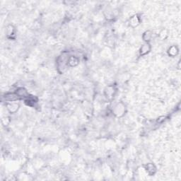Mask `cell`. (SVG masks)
<instances>
[{
    "mask_svg": "<svg viewBox=\"0 0 181 181\" xmlns=\"http://www.w3.org/2000/svg\"><path fill=\"white\" fill-rule=\"evenodd\" d=\"M125 113V106L122 103L117 104L113 109V113L118 118H120L124 115Z\"/></svg>",
    "mask_w": 181,
    "mask_h": 181,
    "instance_id": "1",
    "label": "cell"
},
{
    "mask_svg": "<svg viewBox=\"0 0 181 181\" xmlns=\"http://www.w3.org/2000/svg\"><path fill=\"white\" fill-rule=\"evenodd\" d=\"M19 104L16 103V101L9 102L7 104V108L10 113H16L19 109Z\"/></svg>",
    "mask_w": 181,
    "mask_h": 181,
    "instance_id": "2",
    "label": "cell"
},
{
    "mask_svg": "<svg viewBox=\"0 0 181 181\" xmlns=\"http://www.w3.org/2000/svg\"><path fill=\"white\" fill-rule=\"evenodd\" d=\"M115 92V90L113 86H108L107 88L105 89V95L106 98L109 100L112 99V98L114 97Z\"/></svg>",
    "mask_w": 181,
    "mask_h": 181,
    "instance_id": "3",
    "label": "cell"
},
{
    "mask_svg": "<svg viewBox=\"0 0 181 181\" xmlns=\"http://www.w3.org/2000/svg\"><path fill=\"white\" fill-rule=\"evenodd\" d=\"M15 93L18 95L19 98H25L26 99V98H27L29 96V94L27 90L25 89L24 88H23V87L18 88Z\"/></svg>",
    "mask_w": 181,
    "mask_h": 181,
    "instance_id": "4",
    "label": "cell"
},
{
    "mask_svg": "<svg viewBox=\"0 0 181 181\" xmlns=\"http://www.w3.org/2000/svg\"><path fill=\"white\" fill-rule=\"evenodd\" d=\"M140 23V18L138 15H134L133 16L129 18V25L132 26V28H135Z\"/></svg>",
    "mask_w": 181,
    "mask_h": 181,
    "instance_id": "5",
    "label": "cell"
},
{
    "mask_svg": "<svg viewBox=\"0 0 181 181\" xmlns=\"http://www.w3.org/2000/svg\"><path fill=\"white\" fill-rule=\"evenodd\" d=\"M4 98L7 101L9 102H13V101H16L17 100L20 99L19 97L18 96V95L16 93H9L5 95Z\"/></svg>",
    "mask_w": 181,
    "mask_h": 181,
    "instance_id": "6",
    "label": "cell"
},
{
    "mask_svg": "<svg viewBox=\"0 0 181 181\" xmlns=\"http://www.w3.org/2000/svg\"><path fill=\"white\" fill-rule=\"evenodd\" d=\"M79 60L76 56H69L68 58V65L70 67H76L79 65Z\"/></svg>",
    "mask_w": 181,
    "mask_h": 181,
    "instance_id": "7",
    "label": "cell"
},
{
    "mask_svg": "<svg viewBox=\"0 0 181 181\" xmlns=\"http://www.w3.org/2000/svg\"><path fill=\"white\" fill-rule=\"evenodd\" d=\"M150 50H151L150 45L148 43H145V44H144L141 47V48H140L139 54L142 56L145 55V54H146L147 53H149Z\"/></svg>",
    "mask_w": 181,
    "mask_h": 181,
    "instance_id": "8",
    "label": "cell"
},
{
    "mask_svg": "<svg viewBox=\"0 0 181 181\" xmlns=\"http://www.w3.org/2000/svg\"><path fill=\"white\" fill-rule=\"evenodd\" d=\"M145 170H146V172L149 175H153L154 174V173L157 171V168H156L155 166L153 163H148L145 166Z\"/></svg>",
    "mask_w": 181,
    "mask_h": 181,
    "instance_id": "9",
    "label": "cell"
},
{
    "mask_svg": "<svg viewBox=\"0 0 181 181\" xmlns=\"http://www.w3.org/2000/svg\"><path fill=\"white\" fill-rule=\"evenodd\" d=\"M178 53V49L175 45H173L168 49V54L171 57H175V56L177 55Z\"/></svg>",
    "mask_w": 181,
    "mask_h": 181,
    "instance_id": "10",
    "label": "cell"
},
{
    "mask_svg": "<svg viewBox=\"0 0 181 181\" xmlns=\"http://www.w3.org/2000/svg\"><path fill=\"white\" fill-rule=\"evenodd\" d=\"M151 37H152V33L150 31H147L143 34V40H144L145 42L148 43V42L150 41Z\"/></svg>",
    "mask_w": 181,
    "mask_h": 181,
    "instance_id": "11",
    "label": "cell"
},
{
    "mask_svg": "<svg viewBox=\"0 0 181 181\" xmlns=\"http://www.w3.org/2000/svg\"><path fill=\"white\" fill-rule=\"evenodd\" d=\"M14 27L12 25H9L7 27V29H6V32H7V35L8 36H12V35H14Z\"/></svg>",
    "mask_w": 181,
    "mask_h": 181,
    "instance_id": "12",
    "label": "cell"
},
{
    "mask_svg": "<svg viewBox=\"0 0 181 181\" xmlns=\"http://www.w3.org/2000/svg\"><path fill=\"white\" fill-rule=\"evenodd\" d=\"M168 36V31H167L166 29H163L159 33V37H160L161 39H166V37Z\"/></svg>",
    "mask_w": 181,
    "mask_h": 181,
    "instance_id": "13",
    "label": "cell"
},
{
    "mask_svg": "<svg viewBox=\"0 0 181 181\" xmlns=\"http://www.w3.org/2000/svg\"><path fill=\"white\" fill-rule=\"evenodd\" d=\"M10 118H9V117H4V118L1 119V122H2V124L4 125V126H7L8 125H9V123H10Z\"/></svg>",
    "mask_w": 181,
    "mask_h": 181,
    "instance_id": "14",
    "label": "cell"
},
{
    "mask_svg": "<svg viewBox=\"0 0 181 181\" xmlns=\"http://www.w3.org/2000/svg\"><path fill=\"white\" fill-rule=\"evenodd\" d=\"M165 120H166V117L162 116V117H160V118H158V120H157V122H159V123L163 122Z\"/></svg>",
    "mask_w": 181,
    "mask_h": 181,
    "instance_id": "15",
    "label": "cell"
}]
</instances>
